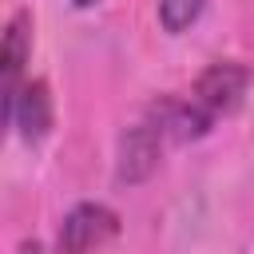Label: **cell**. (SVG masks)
<instances>
[{"label": "cell", "instance_id": "obj_1", "mask_svg": "<svg viewBox=\"0 0 254 254\" xmlns=\"http://www.w3.org/2000/svg\"><path fill=\"white\" fill-rule=\"evenodd\" d=\"M167 147H171V135H167L163 119L155 115V107H147V115H143L135 127H127L123 139H119L115 179H119L123 187H139V183H147V179L155 175V167H159V159H163Z\"/></svg>", "mask_w": 254, "mask_h": 254}, {"label": "cell", "instance_id": "obj_2", "mask_svg": "<svg viewBox=\"0 0 254 254\" xmlns=\"http://www.w3.org/2000/svg\"><path fill=\"white\" fill-rule=\"evenodd\" d=\"M123 222L107 202H75L60 230H56V254H99L119 238Z\"/></svg>", "mask_w": 254, "mask_h": 254}, {"label": "cell", "instance_id": "obj_3", "mask_svg": "<svg viewBox=\"0 0 254 254\" xmlns=\"http://www.w3.org/2000/svg\"><path fill=\"white\" fill-rule=\"evenodd\" d=\"M246 87H250V67L238 64V60H218V64H210V67L198 71V79L190 83L187 95L218 123L222 115H230V111L242 103Z\"/></svg>", "mask_w": 254, "mask_h": 254}, {"label": "cell", "instance_id": "obj_4", "mask_svg": "<svg viewBox=\"0 0 254 254\" xmlns=\"http://www.w3.org/2000/svg\"><path fill=\"white\" fill-rule=\"evenodd\" d=\"M52 123H56V103H52V87L48 79H24V87L16 91L12 107L4 111V127L16 131L28 147H40L48 135H52Z\"/></svg>", "mask_w": 254, "mask_h": 254}, {"label": "cell", "instance_id": "obj_5", "mask_svg": "<svg viewBox=\"0 0 254 254\" xmlns=\"http://www.w3.org/2000/svg\"><path fill=\"white\" fill-rule=\"evenodd\" d=\"M32 60V12L16 8L4 24V48H0V64H4V111L12 107L16 91L24 87V64Z\"/></svg>", "mask_w": 254, "mask_h": 254}, {"label": "cell", "instance_id": "obj_6", "mask_svg": "<svg viewBox=\"0 0 254 254\" xmlns=\"http://www.w3.org/2000/svg\"><path fill=\"white\" fill-rule=\"evenodd\" d=\"M206 0H159L155 4V16H159V28L167 36H183L190 24H198Z\"/></svg>", "mask_w": 254, "mask_h": 254}, {"label": "cell", "instance_id": "obj_7", "mask_svg": "<svg viewBox=\"0 0 254 254\" xmlns=\"http://www.w3.org/2000/svg\"><path fill=\"white\" fill-rule=\"evenodd\" d=\"M20 254H48V250H44V242L28 238V242H20Z\"/></svg>", "mask_w": 254, "mask_h": 254}, {"label": "cell", "instance_id": "obj_8", "mask_svg": "<svg viewBox=\"0 0 254 254\" xmlns=\"http://www.w3.org/2000/svg\"><path fill=\"white\" fill-rule=\"evenodd\" d=\"M95 4H103V0H71V8H79V12H87V8H95Z\"/></svg>", "mask_w": 254, "mask_h": 254}]
</instances>
